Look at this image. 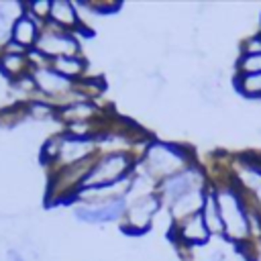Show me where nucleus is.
I'll list each match as a JSON object with an SVG mask.
<instances>
[{
  "label": "nucleus",
  "mask_w": 261,
  "mask_h": 261,
  "mask_svg": "<svg viewBox=\"0 0 261 261\" xmlns=\"http://www.w3.org/2000/svg\"><path fill=\"white\" fill-rule=\"evenodd\" d=\"M51 20L61 24V27H73L77 16H75V10L69 2L65 0H59V2H51Z\"/></svg>",
  "instance_id": "13"
},
{
  "label": "nucleus",
  "mask_w": 261,
  "mask_h": 261,
  "mask_svg": "<svg viewBox=\"0 0 261 261\" xmlns=\"http://www.w3.org/2000/svg\"><path fill=\"white\" fill-rule=\"evenodd\" d=\"M184 161H186V155L171 145L155 143L147 151V165L153 173H171L177 167H181Z\"/></svg>",
  "instance_id": "3"
},
{
  "label": "nucleus",
  "mask_w": 261,
  "mask_h": 261,
  "mask_svg": "<svg viewBox=\"0 0 261 261\" xmlns=\"http://www.w3.org/2000/svg\"><path fill=\"white\" fill-rule=\"evenodd\" d=\"M202 218H204V224H206L208 232H224V226H222V218H220V210H218L216 196H212V194L204 196Z\"/></svg>",
  "instance_id": "11"
},
{
  "label": "nucleus",
  "mask_w": 261,
  "mask_h": 261,
  "mask_svg": "<svg viewBox=\"0 0 261 261\" xmlns=\"http://www.w3.org/2000/svg\"><path fill=\"white\" fill-rule=\"evenodd\" d=\"M239 69L243 71V75L249 73H261V53L255 55H243L239 61Z\"/></svg>",
  "instance_id": "18"
},
{
  "label": "nucleus",
  "mask_w": 261,
  "mask_h": 261,
  "mask_svg": "<svg viewBox=\"0 0 261 261\" xmlns=\"http://www.w3.org/2000/svg\"><path fill=\"white\" fill-rule=\"evenodd\" d=\"M31 110H33L35 114H41V116H45V114H51V108H49L47 104H41V102H35V104L31 106Z\"/></svg>",
  "instance_id": "20"
},
{
  "label": "nucleus",
  "mask_w": 261,
  "mask_h": 261,
  "mask_svg": "<svg viewBox=\"0 0 261 261\" xmlns=\"http://www.w3.org/2000/svg\"><path fill=\"white\" fill-rule=\"evenodd\" d=\"M128 167H130V161L126 155H122V153L106 155L88 171V175L82 179V188H96V186L120 181L126 175Z\"/></svg>",
  "instance_id": "2"
},
{
  "label": "nucleus",
  "mask_w": 261,
  "mask_h": 261,
  "mask_svg": "<svg viewBox=\"0 0 261 261\" xmlns=\"http://www.w3.org/2000/svg\"><path fill=\"white\" fill-rule=\"evenodd\" d=\"M124 208H126V200L116 198V200H110L100 206H77V208H73V214L84 222L98 224V222H110V220L120 218L124 214Z\"/></svg>",
  "instance_id": "4"
},
{
  "label": "nucleus",
  "mask_w": 261,
  "mask_h": 261,
  "mask_svg": "<svg viewBox=\"0 0 261 261\" xmlns=\"http://www.w3.org/2000/svg\"><path fill=\"white\" fill-rule=\"evenodd\" d=\"M216 202H218L224 232L232 239H243L249 232V214L243 208V202L237 196V192L230 188L220 190L216 194Z\"/></svg>",
  "instance_id": "1"
},
{
  "label": "nucleus",
  "mask_w": 261,
  "mask_h": 261,
  "mask_svg": "<svg viewBox=\"0 0 261 261\" xmlns=\"http://www.w3.org/2000/svg\"><path fill=\"white\" fill-rule=\"evenodd\" d=\"M0 67L8 73V75H18L27 69V59L24 55H10V53H4L2 59H0Z\"/></svg>",
  "instance_id": "15"
},
{
  "label": "nucleus",
  "mask_w": 261,
  "mask_h": 261,
  "mask_svg": "<svg viewBox=\"0 0 261 261\" xmlns=\"http://www.w3.org/2000/svg\"><path fill=\"white\" fill-rule=\"evenodd\" d=\"M37 47L45 55H53L55 59L57 57H73L77 51V43L67 33H45L39 37Z\"/></svg>",
  "instance_id": "6"
},
{
  "label": "nucleus",
  "mask_w": 261,
  "mask_h": 261,
  "mask_svg": "<svg viewBox=\"0 0 261 261\" xmlns=\"http://www.w3.org/2000/svg\"><path fill=\"white\" fill-rule=\"evenodd\" d=\"M88 153H92V143L88 139H73V141H63L59 155L61 159L71 165V163H80Z\"/></svg>",
  "instance_id": "10"
},
{
  "label": "nucleus",
  "mask_w": 261,
  "mask_h": 261,
  "mask_svg": "<svg viewBox=\"0 0 261 261\" xmlns=\"http://www.w3.org/2000/svg\"><path fill=\"white\" fill-rule=\"evenodd\" d=\"M92 112H94V106L90 102H75L63 112V116L65 118H73V120H86V118L92 116Z\"/></svg>",
  "instance_id": "17"
},
{
  "label": "nucleus",
  "mask_w": 261,
  "mask_h": 261,
  "mask_svg": "<svg viewBox=\"0 0 261 261\" xmlns=\"http://www.w3.org/2000/svg\"><path fill=\"white\" fill-rule=\"evenodd\" d=\"M181 237L190 243H202L208 239V228L204 224V218H202V212L194 214V216H188L184 220V226H181Z\"/></svg>",
  "instance_id": "12"
},
{
  "label": "nucleus",
  "mask_w": 261,
  "mask_h": 261,
  "mask_svg": "<svg viewBox=\"0 0 261 261\" xmlns=\"http://www.w3.org/2000/svg\"><path fill=\"white\" fill-rule=\"evenodd\" d=\"M53 69L69 80L71 75H80L84 71V61L77 57H57L53 59Z\"/></svg>",
  "instance_id": "14"
},
{
  "label": "nucleus",
  "mask_w": 261,
  "mask_h": 261,
  "mask_svg": "<svg viewBox=\"0 0 261 261\" xmlns=\"http://www.w3.org/2000/svg\"><path fill=\"white\" fill-rule=\"evenodd\" d=\"M8 259H10V261H27V259H24L20 253H16V251H10V253H8Z\"/></svg>",
  "instance_id": "21"
},
{
  "label": "nucleus",
  "mask_w": 261,
  "mask_h": 261,
  "mask_svg": "<svg viewBox=\"0 0 261 261\" xmlns=\"http://www.w3.org/2000/svg\"><path fill=\"white\" fill-rule=\"evenodd\" d=\"M239 88L247 96H261V73H249L239 77Z\"/></svg>",
  "instance_id": "16"
},
{
  "label": "nucleus",
  "mask_w": 261,
  "mask_h": 261,
  "mask_svg": "<svg viewBox=\"0 0 261 261\" xmlns=\"http://www.w3.org/2000/svg\"><path fill=\"white\" fill-rule=\"evenodd\" d=\"M198 181H200V173L198 169L190 167V169H184V171H177V173H171L163 184H161V192H163V198L173 204L177 198H181L184 194L192 192V190H198Z\"/></svg>",
  "instance_id": "5"
},
{
  "label": "nucleus",
  "mask_w": 261,
  "mask_h": 261,
  "mask_svg": "<svg viewBox=\"0 0 261 261\" xmlns=\"http://www.w3.org/2000/svg\"><path fill=\"white\" fill-rule=\"evenodd\" d=\"M31 10L37 14V16H49L51 14V2H33L31 4Z\"/></svg>",
  "instance_id": "19"
},
{
  "label": "nucleus",
  "mask_w": 261,
  "mask_h": 261,
  "mask_svg": "<svg viewBox=\"0 0 261 261\" xmlns=\"http://www.w3.org/2000/svg\"><path fill=\"white\" fill-rule=\"evenodd\" d=\"M157 210V198L155 196H143L139 198V202L130 208V222L137 226V228H145L151 220V216L155 214Z\"/></svg>",
  "instance_id": "9"
},
{
  "label": "nucleus",
  "mask_w": 261,
  "mask_h": 261,
  "mask_svg": "<svg viewBox=\"0 0 261 261\" xmlns=\"http://www.w3.org/2000/svg\"><path fill=\"white\" fill-rule=\"evenodd\" d=\"M12 41L22 45V47H29L31 43L39 41V33H37V22L29 16V14H22L14 24H12Z\"/></svg>",
  "instance_id": "8"
},
{
  "label": "nucleus",
  "mask_w": 261,
  "mask_h": 261,
  "mask_svg": "<svg viewBox=\"0 0 261 261\" xmlns=\"http://www.w3.org/2000/svg\"><path fill=\"white\" fill-rule=\"evenodd\" d=\"M35 84L47 94H61V92H67L71 88L69 80L51 67H39L35 71Z\"/></svg>",
  "instance_id": "7"
}]
</instances>
